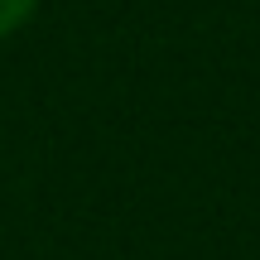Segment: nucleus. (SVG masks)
Listing matches in <instances>:
<instances>
[{"mask_svg":"<svg viewBox=\"0 0 260 260\" xmlns=\"http://www.w3.org/2000/svg\"><path fill=\"white\" fill-rule=\"evenodd\" d=\"M39 0H0V39H10L15 29H24L34 19Z\"/></svg>","mask_w":260,"mask_h":260,"instance_id":"obj_1","label":"nucleus"}]
</instances>
